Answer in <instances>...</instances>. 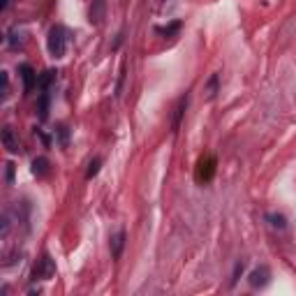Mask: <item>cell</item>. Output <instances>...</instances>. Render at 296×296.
<instances>
[{
    "mask_svg": "<svg viewBox=\"0 0 296 296\" xmlns=\"http://www.w3.org/2000/svg\"><path fill=\"white\" fill-rule=\"evenodd\" d=\"M123 246H125V232H118L111 239V255H114L116 259L120 257V252H123Z\"/></svg>",
    "mask_w": 296,
    "mask_h": 296,
    "instance_id": "cell-9",
    "label": "cell"
},
{
    "mask_svg": "<svg viewBox=\"0 0 296 296\" xmlns=\"http://www.w3.org/2000/svg\"><path fill=\"white\" fill-rule=\"evenodd\" d=\"M53 79H56V72H53V69H46L44 74L37 79V86H39L42 90H46V88H49V83L53 81Z\"/></svg>",
    "mask_w": 296,
    "mask_h": 296,
    "instance_id": "cell-12",
    "label": "cell"
},
{
    "mask_svg": "<svg viewBox=\"0 0 296 296\" xmlns=\"http://www.w3.org/2000/svg\"><path fill=\"white\" fill-rule=\"evenodd\" d=\"M58 137H60V146H67V127H58Z\"/></svg>",
    "mask_w": 296,
    "mask_h": 296,
    "instance_id": "cell-17",
    "label": "cell"
},
{
    "mask_svg": "<svg viewBox=\"0 0 296 296\" xmlns=\"http://www.w3.org/2000/svg\"><path fill=\"white\" fill-rule=\"evenodd\" d=\"M32 174H35V176H46V174H49V160L46 158L32 160Z\"/></svg>",
    "mask_w": 296,
    "mask_h": 296,
    "instance_id": "cell-10",
    "label": "cell"
},
{
    "mask_svg": "<svg viewBox=\"0 0 296 296\" xmlns=\"http://www.w3.org/2000/svg\"><path fill=\"white\" fill-rule=\"evenodd\" d=\"M104 9H107V0H93V5H90V12H88V19L90 23H102L104 19Z\"/></svg>",
    "mask_w": 296,
    "mask_h": 296,
    "instance_id": "cell-4",
    "label": "cell"
},
{
    "mask_svg": "<svg viewBox=\"0 0 296 296\" xmlns=\"http://www.w3.org/2000/svg\"><path fill=\"white\" fill-rule=\"evenodd\" d=\"M271 283V269L269 266H257V269H252L250 276H248V285H250L252 290H262L266 285Z\"/></svg>",
    "mask_w": 296,
    "mask_h": 296,
    "instance_id": "cell-2",
    "label": "cell"
},
{
    "mask_svg": "<svg viewBox=\"0 0 296 296\" xmlns=\"http://www.w3.org/2000/svg\"><path fill=\"white\" fill-rule=\"evenodd\" d=\"M100 167H102V160H100V158H95L93 162L88 164V171H86V178H93V176H97V171H100Z\"/></svg>",
    "mask_w": 296,
    "mask_h": 296,
    "instance_id": "cell-15",
    "label": "cell"
},
{
    "mask_svg": "<svg viewBox=\"0 0 296 296\" xmlns=\"http://www.w3.org/2000/svg\"><path fill=\"white\" fill-rule=\"evenodd\" d=\"M243 273V262H236V266H234V278H232V285L239 280V276Z\"/></svg>",
    "mask_w": 296,
    "mask_h": 296,
    "instance_id": "cell-18",
    "label": "cell"
},
{
    "mask_svg": "<svg viewBox=\"0 0 296 296\" xmlns=\"http://www.w3.org/2000/svg\"><path fill=\"white\" fill-rule=\"evenodd\" d=\"M46 46H49V53L53 58H63L65 56V51H67V32H65L63 25H53V28L49 30Z\"/></svg>",
    "mask_w": 296,
    "mask_h": 296,
    "instance_id": "cell-1",
    "label": "cell"
},
{
    "mask_svg": "<svg viewBox=\"0 0 296 296\" xmlns=\"http://www.w3.org/2000/svg\"><path fill=\"white\" fill-rule=\"evenodd\" d=\"M213 174H215V158H206V160H202L199 162V181H204V183H208L211 178H213Z\"/></svg>",
    "mask_w": 296,
    "mask_h": 296,
    "instance_id": "cell-5",
    "label": "cell"
},
{
    "mask_svg": "<svg viewBox=\"0 0 296 296\" xmlns=\"http://www.w3.org/2000/svg\"><path fill=\"white\" fill-rule=\"evenodd\" d=\"M181 30V21H174V23L164 25V28H160V32H162L164 37H171V35H176V32Z\"/></svg>",
    "mask_w": 296,
    "mask_h": 296,
    "instance_id": "cell-14",
    "label": "cell"
},
{
    "mask_svg": "<svg viewBox=\"0 0 296 296\" xmlns=\"http://www.w3.org/2000/svg\"><path fill=\"white\" fill-rule=\"evenodd\" d=\"M19 74H21V79H23V90L25 93H30L35 86H37V72L30 67L28 63H23V65H19Z\"/></svg>",
    "mask_w": 296,
    "mask_h": 296,
    "instance_id": "cell-3",
    "label": "cell"
},
{
    "mask_svg": "<svg viewBox=\"0 0 296 296\" xmlns=\"http://www.w3.org/2000/svg\"><path fill=\"white\" fill-rule=\"evenodd\" d=\"M185 104H188V97H183L181 102H178V107H176V114H174V123H171V132H178V125H181V116L183 111H185Z\"/></svg>",
    "mask_w": 296,
    "mask_h": 296,
    "instance_id": "cell-11",
    "label": "cell"
},
{
    "mask_svg": "<svg viewBox=\"0 0 296 296\" xmlns=\"http://www.w3.org/2000/svg\"><path fill=\"white\" fill-rule=\"evenodd\" d=\"M0 9H7V0H0Z\"/></svg>",
    "mask_w": 296,
    "mask_h": 296,
    "instance_id": "cell-19",
    "label": "cell"
},
{
    "mask_svg": "<svg viewBox=\"0 0 296 296\" xmlns=\"http://www.w3.org/2000/svg\"><path fill=\"white\" fill-rule=\"evenodd\" d=\"M51 276H53V262H51L49 255H44L39 266H35V280L37 278H51Z\"/></svg>",
    "mask_w": 296,
    "mask_h": 296,
    "instance_id": "cell-7",
    "label": "cell"
},
{
    "mask_svg": "<svg viewBox=\"0 0 296 296\" xmlns=\"http://www.w3.org/2000/svg\"><path fill=\"white\" fill-rule=\"evenodd\" d=\"M266 220H269V225H271L273 229H287V218H285L283 213H269L266 215Z\"/></svg>",
    "mask_w": 296,
    "mask_h": 296,
    "instance_id": "cell-8",
    "label": "cell"
},
{
    "mask_svg": "<svg viewBox=\"0 0 296 296\" xmlns=\"http://www.w3.org/2000/svg\"><path fill=\"white\" fill-rule=\"evenodd\" d=\"M46 116H49V95H46V90H44L42 97H39V118L46 120Z\"/></svg>",
    "mask_w": 296,
    "mask_h": 296,
    "instance_id": "cell-13",
    "label": "cell"
},
{
    "mask_svg": "<svg viewBox=\"0 0 296 296\" xmlns=\"http://www.w3.org/2000/svg\"><path fill=\"white\" fill-rule=\"evenodd\" d=\"M2 144H5V148L9 153H19L21 151V144H19V139L14 137L12 127H5V130H2Z\"/></svg>",
    "mask_w": 296,
    "mask_h": 296,
    "instance_id": "cell-6",
    "label": "cell"
},
{
    "mask_svg": "<svg viewBox=\"0 0 296 296\" xmlns=\"http://www.w3.org/2000/svg\"><path fill=\"white\" fill-rule=\"evenodd\" d=\"M215 90H218V74H213L211 81H208V97H213Z\"/></svg>",
    "mask_w": 296,
    "mask_h": 296,
    "instance_id": "cell-16",
    "label": "cell"
}]
</instances>
